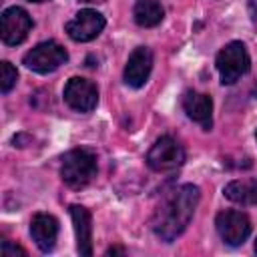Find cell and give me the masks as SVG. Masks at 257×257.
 Segmentation results:
<instances>
[{
	"label": "cell",
	"instance_id": "obj_1",
	"mask_svg": "<svg viewBox=\"0 0 257 257\" xmlns=\"http://www.w3.org/2000/svg\"><path fill=\"white\" fill-rule=\"evenodd\" d=\"M199 199H201V193H199V187L195 185H181L171 193H167L151 219L153 233L165 243L175 241L187 229L199 205Z\"/></svg>",
	"mask_w": 257,
	"mask_h": 257
},
{
	"label": "cell",
	"instance_id": "obj_2",
	"mask_svg": "<svg viewBox=\"0 0 257 257\" xmlns=\"http://www.w3.org/2000/svg\"><path fill=\"white\" fill-rule=\"evenodd\" d=\"M96 175V159L86 149H72L62 157L60 177L72 189L86 187Z\"/></svg>",
	"mask_w": 257,
	"mask_h": 257
},
{
	"label": "cell",
	"instance_id": "obj_3",
	"mask_svg": "<svg viewBox=\"0 0 257 257\" xmlns=\"http://www.w3.org/2000/svg\"><path fill=\"white\" fill-rule=\"evenodd\" d=\"M215 64H217V70H219V76H221L223 84L237 82L251 68V60H249L247 48H245L243 42H237V40L225 44L219 50Z\"/></svg>",
	"mask_w": 257,
	"mask_h": 257
},
{
	"label": "cell",
	"instance_id": "obj_4",
	"mask_svg": "<svg viewBox=\"0 0 257 257\" xmlns=\"http://www.w3.org/2000/svg\"><path fill=\"white\" fill-rule=\"evenodd\" d=\"M66 60H68V52L64 50V46H60L54 40H46V42L36 44L22 58V62L26 64V68H30L34 72H40V74H46V72L56 70Z\"/></svg>",
	"mask_w": 257,
	"mask_h": 257
},
{
	"label": "cell",
	"instance_id": "obj_5",
	"mask_svg": "<svg viewBox=\"0 0 257 257\" xmlns=\"http://www.w3.org/2000/svg\"><path fill=\"white\" fill-rule=\"evenodd\" d=\"M183 163H185V151L173 137L157 139L147 155V165L157 173L177 171Z\"/></svg>",
	"mask_w": 257,
	"mask_h": 257
},
{
	"label": "cell",
	"instance_id": "obj_6",
	"mask_svg": "<svg viewBox=\"0 0 257 257\" xmlns=\"http://www.w3.org/2000/svg\"><path fill=\"white\" fill-rule=\"evenodd\" d=\"M30 30H32V18L28 16V12L24 8L12 6V8H6L2 12V16H0V34H2L4 44L16 46V44L24 42Z\"/></svg>",
	"mask_w": 257,
	"mask_h": 257
},
{
	"label": "cell",
	"instance_id": "obj_7",
	"mask_svg": "<svg viewBox=\"0 0 257 257\" xmlns=\"http://www.w3.org/2000/svg\"><path fill=\"white\" fill-rule=\"evenodd\" d=\"M215 227L219 237L231 247L241 245L251 233V221L241 211H221L215 219Z\"/></svg>",
	"mask_w": 257,
	"mask_h": 257
},
{
	"label": "cell",
	"instance_id": "obj_8",
	"mask_svg": "<svg viewBox=\"0 0 257 257\" xmlns=\"http://www.w3.org/2000/svg\"><path fill=\"white\" fill-rule=\"evenodd\" d=\"M64 100L78 112H90L98 102V90L90 80L72 76L64 86Z\"/></svg>",
	"mask_w": 257,
	"mask_h": 257
},
{
	"label": "cell",
	"instance_id": "obj_9",
	"mask_svg": "<svg viewBox=\"0 0 257 257\" xmlns=\"http://www.w3.org/2000/svg\"><path fill=\"white\" fill-rule=\"evenodd\" d=\"M104 28V16L96 10H80L70 22H66V32L76 42H88L96 38Z\"/></svg>",
	"mask_w": 257,
	"mask_h": 257
},
{
	"label": "cell",
	"instance_id": "obj_10",
	"mask_svg": "<svg viewBox=\"0 0 257 257\" xmlns=\"http://www.w3.org/2000/svg\"><path fill=\"white\" fill-rule=\"evenodd\" d=\"M153 70V52L147 46H139L131 52L124 66V82L133 88H141Z\"/></svg>",
	"mask_w": 257,
	"mask_h": 257
},
{
	"label": "cell",
	"instance_id": "obj_11",
	"mask_svg": "<svg viewBox=\"0 0 257 257\" xmlns=\"http://www.w3.org/2000/svg\"><path fill=\"white\" fill-rule=\"evenodd\" d=\"M183 108H185L187 116L193 118L195 122H199L205 131H209L213 126V100L209 94L187 90L183 94Z\"/></svg>",
	"mask_w": 257,
	"mask_h": 257
},
{
	"label": "cell",
	"instance_id": "obj_12",
	"mask_svg": "<svg viewBox=\"0 0 257 257\" xmlns=\"http://www.w3.org/2000/svg\"><path fill=\"white\" fill-rule=\"evenodd\" d=\"M30 235L42 253H48L56 245L58 221L48 213H36L30 221Z\"/></svg>",
	"mask_w": 257,
	"mask_h": 257
},
{
	"label": "cell",
	"instance_id": "obj_13",
	"mask_svg": "<svg viewBox=\"0 0 257 257\" xmlns=\"http://www.w3.org/2000/svg\"><path fill=\"white\" fill-rule=\"evenodd\" d=\"M70 217L74 225V235H76V251L84 257L92 255V217L88 209L80 205H70Z\"/></svg>",
	"mask_w": 257,
	"mask_h": 257
},
{
	"label": "cell",
	"instance_id": "obj_14",
	"mask_svg": "<svg viewBox=\"0 0 257 257\" xmlns=\"http://www.w3.org/2000/svg\"><path fill=\"white\" fill-rule=\"evenodd\" d=\"M225 197L233 203L239 205H257V179H239V181H231L225 189H223Z\"/></svg>",
	"mask_w": 257,
	"mask_h": 257
},
{
	"label": "cell",
	"instance_id": "obj_15",
	"mask_svg": "<svg viewBox=\"0 0 257 257\" xmlns=\"http://www.w3.org/2000/svg\"><path fill=\"white\" fill-rule=\"evenodd\" d=\"M133 16H135V22L143 28H151V26H157L163 16H165V10L161 6L159 0H137L135 2V10H133Z\"/></svg>",
	"mask_w": 257,
	"mask_h": 257
},
{
	"label": "cell",
	"instance_id": "obj_16",
	"mask_svg": "<svg viewBox=\"0 0 257 257\" xmlns=\"http://www.w3.org/2000/svg\"><path fill=\"white\" fill-rule=\"evenodd\" d=\"M16 78H18V72L16 68L10 64V62H0V90L4 94H8L12 90V86L16 84Z\"/></svg>",
	"mask_w": 257,
	"mask_h": 257
},
{
	"label": "cell",
	"instance_id": "obj_17",
	"mask_svg": "<svg viewBox=\"0 0 257 257\" xmlns=\"http://www.w3.org/2000/svg\"><path fill=\"white\" fill-rule=\"evenodd\" d=\"M2 255L4 257H16V255H26V251L22 249V247H18V245H12L8 239H4L2 241Z\"/></svg>",
	"mask_w": 257,
	"mask_h": 257
},
{
	"label": "cell",
	"instance_id": "obj_18",
	"mask_svg": "<svg viewBox=\"0 0 257 257\" xmlns=\"http://www.w3.org/2000/svg\"><path fill=\"white\" fill-rule=\"evenodd\" d=\"M247 8H249V16L253 22H257V0H249L247 2Z\"/></svg>",
	"mask_w": 257,
	"mask_h": 257
},
{
	"label": "cell",
	"instance_id": "obj_19",
	"mask_svg": "<svg viewBox=\"0 0 257 257\" xmlns=\"http://www.w3.org/2000/svg\"><path fill=\"white\" fill-rule=\"evenodd\" d=\"M114 253H124V249H120V247H110V249L106 251V255H114Z\"/></svg>",
	"mask_w": 257,
	"mask_h": 257
},
{
	"label": "cell",
	"instance_id": "obj_20",
	"mask_svg": "<svg viewBox=\"0 0 257 257\" xmlns=\"http://www.w3.org/2000/svg\"><path fill=\"white\" fill-rule=\"evenodd\" d=\"M253 96L257 98V82H255V86H253Z\"/></svg>",
	"mask_w": 257,
	"mask_h": 257
},
{
	"label": "cell",
	"instance_id": "obj_21",
	"mask_svg": "<svg viewBox=\"0 0 257 257\" xmlns=\"http://www.w3.org/2000/svg\"><path fill=\"white\" fill-rule=\"evenodd\" d=\"M78 2H104V0H78Z\"/></svg>",
	"mask_w": 257,
	"mask_h": 257
},
{
	"label": "cell",
	"instance_id": "obj_22",
	"mask_svg": "<svg viewBox=\"0 0 257 257\" xmlns=\"http://www.w3.org/2000/svg\"><path fill=\"white\" fill-rule=\"evenodd\" d=\"M28 2H44V0H28Z\"/></svg>",
	"mask_w": 257,
	"mask_h": 257
},
{
	"label": "cell",
	"instance_id": "obj_23",
	"mask_svg": "<svg viewBox=\"0 0 257 257\" xmlns=\"http://www.w3.org/2000/svg\"><path fill=\"white\" fill-rule=\"evenodd\" d=\"M255 253H257V241H255Z\"/></svg>",
	"mask_w": 257,
	"mask_h": 257
},
{
	"label": "cell",
	"instance_id": "obj_24",
	"mask_svg": "<svg viewBox=\"0 0 257 257\" xmlns=\"http://www.w3.org/2000/svg\"><path fill=\"white\" fill-rule=\"evenodd\" d=\"M255 139H257V131H255Z\"/></svg>",
	"mask_w": 257,
	"mask_h": 257
}]
</instances>
